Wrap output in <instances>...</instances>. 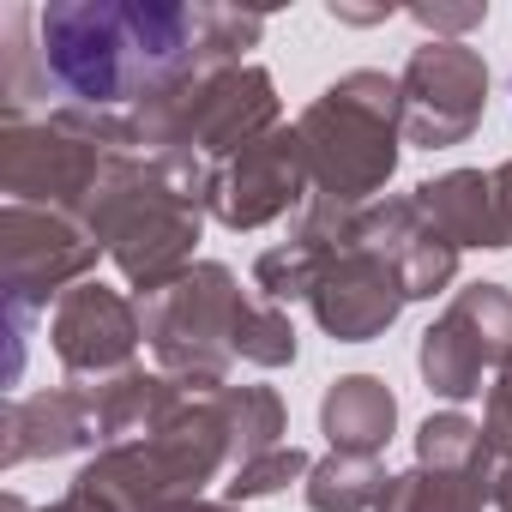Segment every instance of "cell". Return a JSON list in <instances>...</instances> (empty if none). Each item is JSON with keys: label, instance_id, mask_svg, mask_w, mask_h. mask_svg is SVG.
Instances as JSON below:
<instances>
[{"label": "cell", "instance_id": "23", "mask_svg": "<svg viewBox=\"0 0 512 512\" xmlns=\"http://www.w3.org/2000/svg\"><path fill=\"white\" fill-rule=\"evenodd\" d=\"M296 350H302V344H296L290 314L253 290V308H247V320H241V332H235V356H241L247 368H290Z\"/></svg>", "mask_w": 512, "mask_h": 512}, {"label": "cell", "instance_id": "5", "mask_svg": "<svg viewBox=\"0 0 512 512\" xmlns=\"http://www.w3.org/2000/svg\"><path fill=\"white\" fill-rule=\"evenodd\" d=\"M127 151H139L133 115L61 103L31 121H0V187H7L13 205H49V211L85 217L109 163Z\"/></svg>", "mask_w": 512, "mask_h": 512}, {"label": "cell", "instance_id": "3", "mask_svg": "<svg viewBox=\"0 0 512 512\" xmlns=\"http://www.w3.org/2000/svg\"><path fill=\"white\" fill-rule=\"evenodd\" d=\"M296 133H302L308 181L320 199L374 205V193L398 175V151H404L398 79L380 67H356V73L332 79L296 115Z\"/></svg>", "mask_w": 512, "mask_h": 512}, {"label": "cell", "instance_id": "12", "mask_svg": "<svg viewBox=\"0 0 512 512\" xmlns=\"http://www.w3.org/2000/svg\"><path fill=\"white\" fill-rule=\"evenodd\" d=\"M49 344L67 368V380H115L127 368H139V344H145V320H139V302H127L121 290L85 278L79 290H67L49 314Z\"/></svg>", "mask_w": 512, "mask_h": 512}, {"label": "cell", "instance_id": "11", "mask_svg": "<svg viewBox=\"0 0 512 512\" xmlns=\"http://www.w3.org/2000/svg\"><path fill=\"white\" fill-rule=\"evenodd\" d=\"M314 199V181H308V151H302V133L296 127H272L266 139H253L247 151H235L217 175V199H211V217L235 235H253L278 217H296L302 205Z\"/></svg>", "mask_w": 512, "mask_h": 512}, {"label": "cell", "instance_id": "18", "mask_svg": "<svg viewBox=\"0 0 512 512\" xmlns=\"http://www.w3.org/2000/svg\"><path fill=\"white\" fill-rule=\"evenodd\" d=\"M392 428H398V398L380 374H338L320 392V434L332 440V452L380 458Z\"/></svg>", "mask_w": 512, "mask_h": 512}, {"label": "cell", "instance_id": "24", "mask_svg": "<svg viewBox=\"0 0 512 512\" xmlns=\"http://www.w3.org/2000/svg\"><path fill=\"white\" fill-rule=\"evenodd\" d=\"M308 470H314V458H308L302 446H272V452H260V458H247V464L229 470L223 500H229V506L272 500V494H284L290 482H308Z\"/></svg>", "mask_w": 512, "mask_h": 512}, {"label": "cell", "instance_id": "22", "mask_svg": "<svg viewBox=\"0 0 512 512\" xmlns=\"http://www.w3.org/2000/svg\"><path fill=\"white\" fill-rule=\"evenodd\" d=\"M416 464L470 470V464H494V452H488V440H482V422H470L464 410H434V416L416 428Z\"/></svg>", "mask_w": 512, "mask_h": 512}, {"label": "cell", "instance_id": "17", "mask_svg": "<svg viewBox=\"0 0 512 512\" xmlns=\"http://www.w3.org/2000/svg\"><path fill=\"white\" fill-rule=\"evenodd\" d=\"M410 199L422 205V217L464 253V247H488L500 253L506 235H500V211H494V181L482 169H446V175H428L410 187Z\"/></svg>", "mask_w": 512, "mask_h": 512}, {"label": "cell", "instance_id": "10", "mask_svg": "<svg viewBox=\"0 0 512 512\" xmlns=\"http://www.w3.org/2000/svg\"><path fill=\"white\" fill-rule=\"evenodd\" d=\"M404 145L446 151L464 145L488 115V61L470 43H416L398 73Z\"/></svg>", "mask_w": 512, "mask_h": 512}, {"label": "cell", "instance_id": "31", "mask_svg": "<svg viewBox=\"0 0 512 512\" xmlns=\"http://www.w3.org/2000/svg\"><path fill=\"white\" fill-rule=\"evenodd\" d=\"M175 512H241V506H229V500H187V506H175Z\"/></svg>", "mask_w": 512, "mask_h": 512}, {"label": "cell", "instance_id": "15", "mask_svg": "<svg viewBox=\"0 0 512 512\" xmlns=\"http://www.w3.org/2000/svg\"><path fill=\"white\" fill-rule=\"evenodd\" d=\"M85 446L103 452V434H97L91 386H79V380L13 398L7 416H0V464L7 470L37 464V458H67V452H85Z\"/></svg>", "mask_w": 512, "mask_h": 512}, {"label": "cell", "instance_id": "16", "mask_svg": "<svg viewBox=\"0 0 512 512\" xmlns=\"http://www.w3.org/2000/svg\"><path fill=\"white\" fill-rule=\"evenodd\" d=\"M79 386H85V380H79ZM187 398H193V386L169 380L163 368H157V374L127 368V374H115V380H97V386H91V404H97V434H103V446L151 440V434H163V428L187 410Z\"/></svg>", "mask_w": 512, "mask_h": 512}, {"label": "cell", "instance_id": "30", "mask_svg": "<svg viewBox=\"0 0 512 512\" xmlns=\"http://www.w3.org/2000/svg\"><path fill=\"white\" fill-rule=\"evenodd\" d=\"M494 506L512 512V464H494Z\"/></svg>", "mask_w": 512, "mask_h": 512}, {"label": "cell", "instance_id": "28", "mask_svg": "<svg viewBox=\"0 0 512 512\" xmlns=\"http://www.w3.org/2000/svg\"><path fill=\"white\" fill-rule=\"evenodd\" d=\"M488 181H494V211H500V235H506V247H512V157H506L500 169H488Z\"/></svg>", "mask_w": 512, "mask_h": 512}, {"label": "cell", "instance_id": "6", "mask_svg": "<svg viewBox=\"0 0 512 512\" xmlns=\"http://www.w3.org/2000/svg\"><path fill=\"white\" fill-rule=\"evenodd\" d=\"M133 127L145 151H193L223 169L235 151H247L284 121H278L272 73L241 61V67H193L169 79L157 97L133 109Z\"/></svg>", "mask_w": 512, "mask_h": 512}, {"label": "cell", "instance_id": "13", "mask_svg": "<svg viewBox=\"0 0 512 512\" xmlns=\"http://www.w3.org/2000/svg\"><path fill=\"white\" fill-rule=\"evenodd\" d=\"M404 278L392 272V260H380L374 247H362V229H356V247H344L338 260L326 266L320 290H314V320L332 344H374L398 326L404 314Z\"/></svg>", "mask_w": 512, "mask_h": 512}, {"label": "cell", "instance_id": "9", "mask_svg": "<svg viewBox=\"0 0 512 512\" xmlns=\"http://www.w3.org/2000/svg\"><path fill=\"white\" fill-rule=\"evenodd\" d=\"M506 362H512V290L488 278L464 284L416 344L422 386L446 404L482 398V380L500 374Z\"/></svg>", "mask_w": 512, "mask_h": 512}, {"label": "cell", "instance_id": "29", "mask_svg": "<svg viewBox=\"0 0 512 512\" xmlns=\"http://www.w3.org/2000/svg\"><path fill=\"white\" fill-rule=\"evenodd\" d=\"M332 19H344V25H380V19H392V7H374V13H356V7H332Z\"/></svg>", "mask_w": 512, "mask_h": 512}, {"label": "cell", "instance_id": "7", "mask_svg": "<svg viewBox=\"0 0 512 512\" xmlns=\"http://www.w3.org/2000/svg\"><path fill=\"white\" fill-rule=\"evenodd\" d=\"M247 308H253V290H241V278L217 260H199L157 296H139V320H145V344H151L157 368L193 392L229 386V374L241 362L235 332H241Z\"/></svg>", "mask_w": 512, "mask_h": 512}, {"label": "cell", "instance_id": "19", "mask_svg": "<svg viewBox=\"0 0 512 512\" xmlns=\"http://www.w3.org/2000/svg\"><path fill=\"white\" fill-rule=\"evenodd\" d=\"M482 506H494V464H470V470L410 464L404 476L386 482L374 512H482Z\"/></svg>", "mask_w": 512, "mask_h": 512}, {"label": "cell", "instance_id": "27", "mask_svg": "<svg viewBox=\"0 0 512 512\" xmlns=\"http://www.w3.org/2000/svg\"><path fill=\"white\" fill-rule=\"evenodd\" d=\"M0 512H103V506H97V500H85L79 488H67L55 506H25L19 494H0Z\"/></svg>", "mask_w": 512, "mask_h": 512}, {"label": "cell", "instance_id": "2", "mask_svg": "<svg viewBox=\"0 0 512 512\" xmlns=\"http://www.w3.org/2000/svg\"><path fill=\"white\" fill-rule=\"evenodd\" d=\"M79 223L91 229V241L109 253L115 272L139 296H157L163 284H175L181 272L199 266L193 247L205 235V205L151 151L115 157Z\"/></svg>", "mask_w": 512, "mask_h": 512}, {"label": "cell", "instance_id": "8", "mask_svg": "<svg viewBox=\"0 0 512 512\" xmlns=\"http://www.w3.org/2000/svg\"><path fill=\"white\" fill-rule=\"evenodd\" d=\"M103 260L91 229L49 205H0V290H7V332H13V380L25 368V326L79 290Z\"/></svg>", "mask_w": 512, "mask_h": 512}, {"label": "cell", "instance_id": "1", "mask_svg": "<svg viewBox=\"0 0 512 512\" xmlns=\"http://www.w3.org/2000/svg\"><path fill=\"white\" fill-rule=\"evenodd\" d=\"M37 55L67 103L103 115H133L169 79L193 67H223L205 55L199 7H175V0H55V7H37Z\"/></svg>", "mask_w": 512, "mask_h": 512}, {"label": "cell", "instance_id": "14", "mask_svg": "<svg viewBox=\"0 0 512 512\" xmlns=\"http://www.w3.org/2000/svg\"><path fill=\"white\" fill-rule=\"evenodd\" d=\"M362 247H374L380 260H392L410 302H434L458 278V247L422 217V205L410 193H386V199L362 205Z\"/></svg>", "mask_w": 512, "mask_h": 512}, {"label": "cell", "instance_id": "20", "mask_svg": "<svg viewBox=\"0 0 512 512\" xmlns=\"http://www.w3.org/2000/svg\"><path fill=\"white\" fill-rule=\"evenodd\" d=\"M386 464L380 458H362V452H326L314 458L308 482H302V500L314 512H374L380 494H386Z\"/></svg>", "mask_w": 512, "mask_h": 512}, {"label": "cell", "instance_id": "21", "mask_svg": "<svg viewBox=\"0 0 512 512\" xmlns=\"http://www.w3.org/2000/svg\"><path fill=\"white\" fill-rule=\"evenodd\" d=\"M217 410H223L235 464L260 458V452H272V446H290V440H284V434H290V410H284V398H278L272 386H223V392H217ZM235 464H229V470H235Z\"/></svg>", "mask_w": 512, "mask_h": 512}, {"label": "cell", "instance_id": "26", "mask_svg": "<svg viewBox=\"0 0 512 512\" xmlns=\"http://www.w3.org/2000/svg\"><path fill=\"white\" fill-rule=\"evenodd\" d=\"M410 19L428 31V43H464V31H476L488 7L482 0H470V7H410Z\"/></svg>", "mask_w": 512, "mask_h": 512}, {"label": "cell", "instance_id": "4", "mask_svg": "<svg viewBox=\"0 0 512 512\" xmlns=\"http://www.w3.org/2000/svg\"><path fill=\"white\" fill-rule=\"evenodd\" d=\"M229 464H235V452H229V428H223L217 392H193L187 410L163 434L127 440V446H103L73 476V488L85 500H97L103 512H175V506L199 500Z\"/></svg>", "mask_w": 512, "mask_h": 512}, {"label": "cell", "instance_id": "25", "mask_svg": "<svg viewBox=\"0 0 512 512\" xmlns=\"http://www.w3.org/2000/svg\"><path fill=\"white\" fill-rule=\"evenodd\" d=\"M482 440L494 452V464H512V362L494 374L488 386V410H482Z\"/></svg>", "mask_w": 512, "mask_h": 512}]
</instances>
